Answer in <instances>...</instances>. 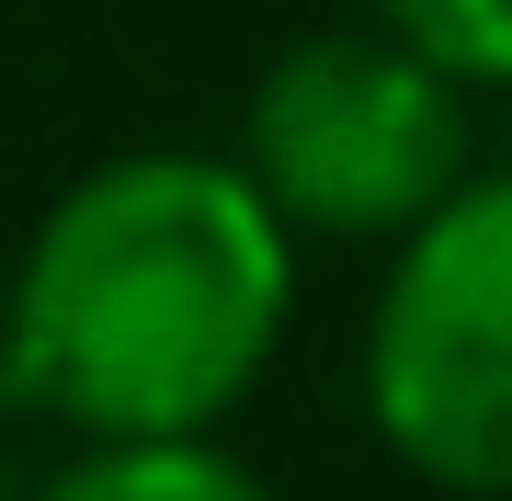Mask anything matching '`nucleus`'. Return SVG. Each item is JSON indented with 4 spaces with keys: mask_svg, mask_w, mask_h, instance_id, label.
Wrapping results in <instances>:
<instances>
[{
    "mask_svg": "<svg viewBox=\"0 0 512 501\" xmlns=\"http://www.w3.org/2000/svg\"><path fill=\"white\" fill-rule=\"evenodd\" d=\"M296 308V228L251 160L137 149L46 205L0 365L92 445L205 433L262 388Z\"/></svg>",
    "mask_w": 512,
    "mask_h": 501,
    "instance_id": "1",
    "label": "nucleus"
},
{
    "mask_svg": "<svg viewBox=\"0 0 512 501\" xmlns=\"http://www.w3.org/2000/svg\"><path fill=\"white\" fill-rule=\"evenodd\" d=\"M467 80L421 57L399 23L376 35H308L251 92V183L285 205V228L330 240H410L467 183Z\"/></svg>",
    "mask_w": 512,
    "mask_h": 501,
    "instance_id": "2",
    "label": "nucleus"
},
{
    "mask_svg": "<svg viewBox=\"0 0 512 501\" xmlns=\"http://www.w3.org/2000/svg\"><path fill=\"white\" fill-rule=\"evenodd\" d=\"M365 410L433 490L512 501V171L456 183L399 240L365 331Z\"/></svg>",
    "mask_w": 512,
    "mask_h": 501,
    "instance_id": "3",
    "label": "nucleus"
},
{
    "mask_svg": "<svg viewBox=\"0 0 512 501\" xmlns=\"http://www.w3.org/2000/svg\"><path fill=\"white\" fill-rule=\"evenodd\" d=\"M35 501H274L239 456H217L205 433H148V445H92L80 467H57Z\"/></svg>",
    "mask_w": 512,
    "mask_h": 501,
    "instance_id": "4",
    "label": "nucleus"
},
{
    "mask_svg": "<svg viewBox=\"0 0 512 501\" xmlns=\"http://www.w3.org/2000/svg\"><path fill=\"white\" fill-rule=\"evenodd\" d=\"M376 23H399L456 80H501L512 92V0H376Z\"/></svg>",
    "mask_w": 512,
    "mask_h": 501,
    "instance_id": "5",
    "label": "nucleus"
},
{
    "mask_svg": "<svg viewBox=\"0 0 512 501\" xmlns=\"http://www.w3.org/2000/svg\"><path fill=\"white\" fill-rule=\"evenodd\" d=\"M0 353H12V331H0Z\"/></svg>",
    "mask_w": 512,
    "mask_h": 501,
    "instance_id": "6",
    "label": "nucleus"
},
{
    "mask_svg": "<svg viewBox=\"0 0 512 501\" xmlns=\"http://www.w3.org/2000/svg\"><path fill=\"white\" fill-rule=\"evenodd\" d=\"M0 501H12V490H0Z\"/></svg>",
    "mask_w": 512,
    "mask_h": 501,
    "instance_id": "7",
    "label": "nucleus"
}]
</instances>
